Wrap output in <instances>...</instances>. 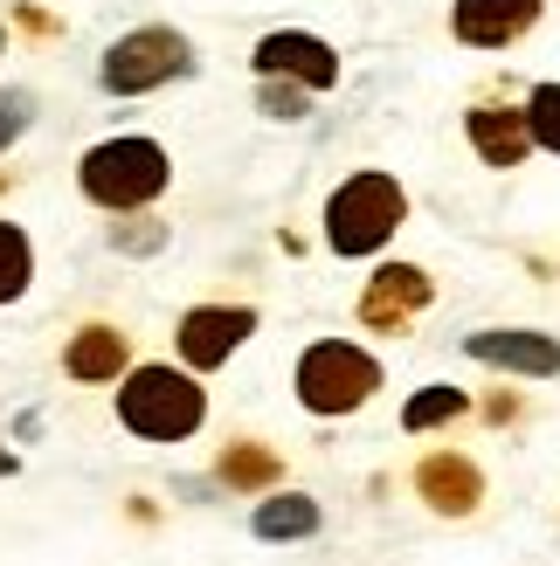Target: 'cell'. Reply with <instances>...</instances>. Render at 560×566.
Here are the masks:
<instances>
[{
	"mask_svg": "<svg viewBox=\"0 0 560 566\" xmlns=\"http://www.w3.org/2000/svg\"><path fill=\"white\" fill-rule=\"evenodd\" d=\"M215 476L229 491H263V484H277V457H270V449H257V442H236L229 457H221Z\"/></svg>",
	"mask_w": 560,
	"mask_h": 566,
	"instance_id": "cell-15",
	"label": "cell"
},
{
	"mask_svg": "<svg viewBox=\"0 0 560 566\" xmlns=\"http://www.w3.org/2000/svg\"><path fill=\"white\" fill-rule=\"evenodd\" d=\"M415 491H423L443 518H464V512H478L485 476H478V463H470V457H450V449H443V457L415 463Z\"/></svg>",
	"mask_w": 560,
	"mask_h": 566,
	"instance_id": "cell-11",
	"label": "cell"
},
{
	"mask_svg": "<svg viewBox=\"0 0 560 566\" xmlns=\"http://www.w3.org/2000/svg\"><path fill=\"white\" fill-rule=\"evenodd\" d=\"M104 91L111 97H146L159 91V83L174 76H194V49L187 35H174V28H132V35H118L104 49Z\"/></svg>",
	"mask_w": 560,
	"mask_h": 566,
	"instance_id": "cell-5",
	"label": "cell"
},
{
	"mask_svg": "<svg viewBox=\"0 0 560 566\" xmlns=\"http://www.w3.org/2000/svg\"><path fill=\"white\" fill-rule=\"evenodd\" d=\"M28 276H35V249L14 221H0V304H14L28 291Z\"/></svg>",
	"mask_w": 560,
	"mask_h": 566,
	"instance_id": "cell-16",
	"label": "cell"
},
{
	"mask_svg": "<svg viewBox=\"0 0 560 566\" xmlns=\"http://www.w3.org/2000/svg\"><path fill=\"white\" fill-rule=\"evenodd\" d=\"M257 332V311H242V304H201V311H187L180 318V359L194 366V374H208V366H221L242 338Z\"/></svg>",
	"mask_w": 560,
	"mask_h": 566,
	"instance_id": "cell-7",
	"label": "cell"
},
{
	"mask_svg": "<svg viewBox=\"0 0 560 566\" xmlns=\"http://www.w3.org/2000/svg\"><path fill=\"white\" fill-rule=\"evenodd\" d=\"M166 187V153L153 138H104V146L83 153V193H91L97 208H146L153 193Z\"/></svg>",
	"mask_w": 560,
	"mask_h": 566,
	"instance_id": "cell-3",
	"label": "cell"
},
{
	"mask_svg": "<svg viewBox=\"0 0 560 566\" xmlns=\"http://www.w3.org/2000/svg\"><path fill=\"white\" fill-rule=\"evenodd\" d=\"M402 221H408V193L395 180L387 174H353L325 201V242H332V256H374Z\"/></svg>",
	"mask_w": 560,
	"mask_h": 566,
	"instance_id": "cell-1",
	"label": "cell"
},
{
	"mask_svg": "<svg viewBox=\"0 0 560 566\" xmlns=\"http://www.w3.org/2000/svg\"><path fill=\"white\" fill-rule=\"evenodd\" d=\"M374 387H381V366H374V353H360L353 338H319V346L298 359V401L312 415H353Z\"/></svg>",
	"mask_w": 560,
	"mask_h": 566,
	"instance_id": "cell-4",
	"label": "cell"
},
{
	"mask_svg": "<svg viewBox=\"0 0 560 566\" xmlns=\"http://www.w3.org/2000/svg\"><path fill=\"white\" fill-rule=\"evenodd\" d=\"M0 42H8V35H0Z\"/></svg>",
	"mask_w": 560,
	"mask_h": 566,
	"instance_id": "cell-23",
	"label": "cell"
},
{
	"mask_svg": "<svg viewBox=\"0 0 560 566\" xmlns=\"http://www.w3.org/2000/svg\"><path fill=\"white\" fill-rule=\"evenodd\" d=\"M14 470H21V463H14V457H8V449H0V476H14Z\"/></svg>",
	"mask_w": 560,
	"mask_h": 566,
	"instance_id": "cell-22",
	"label": "cell"
},
{
	"mask_svg": "<svg viewBox=\"0 0 560 566\" xmlns=\"http://www.w3.org/2000/svg\"><path fill=\"white\" fill-rule=\"evenodd\" d=\"M257 70L263 76H291V83H304V91H332V83H340V55H332L319 35L277 28V35L257 42Z\"/></svg>",
	"mask_w": 560,
	"mask_h": 566,
	"instance_id": "cell-9",
	"label": "cell"
},
{
	"mask_svg": "<svg viewBox=\"0 0 560 566\" xmlns=\"http://www.w3.org/2000/svg\"><path fill=\"white\" fill-rule=\"evenodd\" d=\"M125 332H111V325H83L70 346H63V374L70 380H118L125 374Z\"/></svg>",
	"mask_w": 560,
	"mask_h": 566,
	"instance_id": "cell-13",
	"label": "cell"
},
{
	"mask_svg": "<svg viewBox=\"0 0 560 566\" xmlns=\"http://www.w3.org/2000/svg\"><path fill=\"white\" fill-rule=\"evenodd\" d=\"M457 415H464V387H423L402 408V429L423 436V429H443V421H457Z\"/></svg>",
	"mask_w": 560,
	"mask_h": 566,
	"instance_id": "cell-17",
	"label": "cell"
},
{
	"mask_svg": "<svg viewBox=\"0 0 560 566\" xmlns=\"http://www.w3.org/2000/svg\"><path fill=\"white\" fill-rule=\"evenodd\" d=\"M533 21H540V0H457L450 8L457 42H470V49H506Z\"/></svg>",
	"mask_w": 560,
	"mask_h": 566,
	"instance_id": "cell-10",
	"label": "cell"
},
{
	"mask_svg": "<svg viewBox=\"0 0 560 566\" xmlns=\"http://www.w3.org/2000/svg\"><path fill=\"white\" fill-rule=\"evenodd\" d=\"M470 146L485 153V166H519L533 153V132H526V111H506V104H478L470 111Z\"/></svg>",
	"mask_w": 560,
	"mask_h": 566,
	"instance_id": "cell-12",
	"label": "cell"
},
{
	"mask_svg": "<svg viewBox=\"0 0 560 566\" xmlns=\"http://www.w3.org/2000/svg\"><path fill=\"white\" fill-rule=\"evenodd\" d=\"M159 242H166L159 221H138V229H125V221H118V229H111V249H138V256H153Z\"/></svg>",
	"mask_w": 560,
	"mask_h": 566,
	"instance_id": "cell-21",
	"label": "cell"
},
{
	"mask_svg": "<svg viewBox=\"0 0 560 566\" xmlns=\"http://www.w3.org/2000/svg\"><path fill=\"white\" fill-rule=\"evenodd\" d=\"M28 118H35V97H28V91H0V153L28 132Z\"/></svg>",
	"mask_w": 560,
	"mask_h": 566,
	"instance_id": "cell-19",
	"label": "cell"
},
{
	"mask_svg": "<svg viewBox=\"0 0 560 566\" xmlns=\"http://www.w3.org/2000/svg\"><path fill=\"white\" fill-rule=\"evenodd\" d=\"M249 532H257V539H312V532H319V504L298 497V491L263 497L257 518H249Z\"/></svg>",
	"mask_w": 560,
	"mask_h": 566,
	"instance_id": "cell-14",
	"label": "cell"
},
{
	"mask_svg": "<svg viewBox=\"0 0 560 566\" xmlns=\"http://www.w3.org/2000/svg\"><path fill=\"white\" fill-rule=\"evenodd\" d=\"M201 415H208V394L187 374H174V366H138L118 387V421L146 442H180L201 429Z\"/></svg>",
	"mask_w": 560,
	"mask_h": 566,
	"instance_id": "cell-2",
	"label": "cell"
},
{
	"mask_svg": "<svg viewBox=\"0 0 560 566\" xmlns=\"http://www.w3.org/2000/svg\"><path fill=\"white\" fill-rule=\"evenodd\" d=\"M263 111H270V118H304V83L263 76Z\"/></svg>",
	"mask_w": 560,
	"mask_h": 566,
	"instance_id": "cell-20",
	"label": "cell"
},
{
	"mask_svg": "<svg viewBox=\"0 0 560 566\" xmlns=\"http://www.w3.org/2000/svg\"><path fill=\"white\" fill-rule=\"evenodd\" d=\"M464 353L485 359V366H498V374H526V380H553V374H560V338H547V332H519V325L470 332Z\"/></svg>",
	"mask_w": 560,
	"mask_h": 566,
	"instance_id": "cell-8",
	"label": "cell"
},
{
	"mask_svg": "<svg viewBox=\"0 0 560 566\" xmlns=\"http://www.w3.org/2000/svg\"><path fill=\"white\" fill-rule=\"evenodd\" d=\"M526 132H533V146L560 153V83H540V91L526 97Z\"/></svg>",
	"mask_w": 560,
	"mask_h": 566,
	"instance_id": "cell-18",
	"label": "cell"
},
{
	"mask_svg": "<svg viewBox=\"0 0 560 566\" xmlns=\"http://www.w3.org/2000/svg\"><path fill=\"white\" fill-rule=\"evenodd\" d=\"M436 297V283L415 270V263H387L367 276V291H360V325L367 332H402L415 311H429Z\"/></svg>",
	"mask_w": 560,
	"mask_h": 566,
	"instance_id": "cell-6",
	"label": "cell"
}]
</instances>
